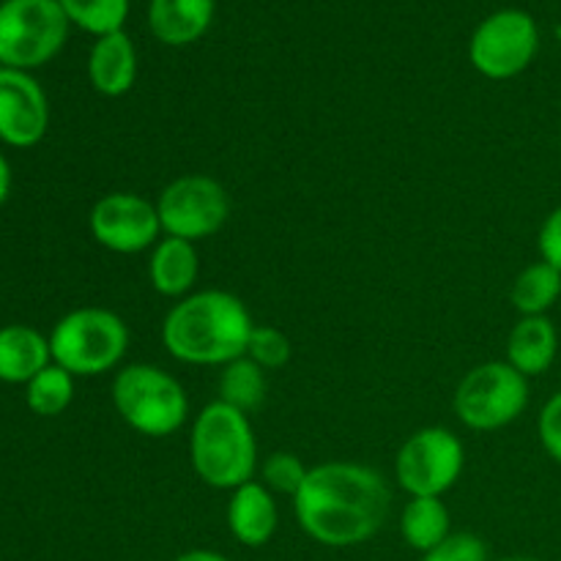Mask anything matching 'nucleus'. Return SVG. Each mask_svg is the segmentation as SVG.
<instances>
[{
    "instance_id": "39448f33",
    "label": "nucleus",
    "mask_w": 561,
    "mask_h": 561,
    "mask_svg": "<svg viewBox=\"0 0 561 561\" xmlns=\"http://www.w3.org/2000/svg\"><path fill=\"white\" fill-rule=\"evenodd\" d=\"M113 405L131 431L148 438L173 436L190 420V398L179 378L146 362L115 373Z\"/></svg>"
},
{
    "instance_id": "7ed1b4c3",
    "label": "nucleus",
    "mask_w": 561,
    "mask_h": 561,
    "mask_svg": "<svg viewBox=\"0 0 561 561\" xmlns=\"http://www.w3.org/2000/svg\"><path fill=\"white\" fill-rule=\"evenodd\" d=\"M190 460L214 491H236L255 480L261 460L250 416L222 400L203 405L190 433Z\"/></svg>"
},
{
    "instance_id": "9b49d317",
    "label": "nucleus",
    "mask_w": 561,
    "mask_h": 561,
    "mask_svg": "<svg viewBox=\"0 0 561 561\" xmlns=\"http://www.w3.org/2000/svg\"><path fill=\"white\" fill-rule=\"evenodd\" d=\"M88 228L99 247L118 255L151 252L162 239L157 203L137 192H110L99 197L88 214Z\"/></svg>"
},
{
    "instance_id": "a878e982",
    "label": "nucleus",
    "mask_w": 561,
    "mask_h": 561,
    "mask_svg": "<svg viewBox=\"0 0 561 561\" xmlns=\"http://www.w3.org/2000/svg\"><path fill=\"white\" fill-rule=\"evenodd\" d=\"M422 561H491L488 559L485 542L480 540L471 531H458V535H449L442 546H436L433 551L422 553Z\"/></svg>"
},
{
    "instance_id": "f8f14e48",
    "label": "nucleus",
    "mask_w": 561,
    "mask_h": 561,
    "mask_svg": "<svg viewBox=\"0 0 561 561\" xmlns=\"http://www.w3.org/2000/svg\"><path fill=\"white\" fill-rule=\"evenodd\" d=\"M49 129V102L36 77L0 66V140L33 148Z\"/></svg>"
},
{
    "instance_id": "f3484780",
    "label": "nucleus",
    "mask_w": 561,
    "mask_h": 561,
    "mask_svg": "<svg viewBox=\"0 0 561 561\" xmlns=\"http://www.w3.org/2000/svg\"><path fill=\"white\" fill-rule=\"evenodd\" d=\"M559 351L557 327L548 316H526L507 337V362L526 378L551 370Z\"/></svg>"
},
{
    "instance_id": "b1692460",
    "label": "nucleus",
    "mask_w": 561,
    "mask_h": 561,
    "mask_svg": "<svg viewBox=\"0 0 561 561\" xmlns=\"http://www.w3.org/2000/svg\"><path fill=\"white\" fill-rule=\"evenodd\" d=\"M261 471V482L272 493H285V496L294 499L299 493L301 482L307 477V466L301 463L299 455L294 453H272L263 458V463L257 466Z\"/></svg>"
},
{
    "instance_id": "4be33fe9",
    "label": "nucleus",
    "mask_w": 561,
    "mask_h": 561,
    "mask_svg": "<svg viewBox=\"0 0 561 561\" xmlns=\"http://www.w3.org/2000/svg\"><path fill=\"white\" fill-rule=\"evenodd\" d=\"M71 400H75V376L55 362L25 383V403L36 416L64 414Z\"/></svg>"
},
{
    "instance_id": "20e7f679",
    "label": "nucleus",
    "mask_w": 561,
    "mask_h": 561,
    "mask_svg": "<svg viewBox=\"0 0 561 561\" xmlns=\"http://www.w3.org/2000/svg\"><path fill=\"white\" fill-rule=\"evenodd\" d=\"M129 348V327L107 307H80L60 318L49 332L53 362L75 378L115 370Z\"/></svg>"
},
{
    "instance_id": "2f4dec72",
    "label": "nucleus",
    "mask_w": 561,
    "mask_h": 561,
    "mask_svg": "<svg viewBox=\"0 0 561 561\" xmlns=\"http://www.w3.org/2000/svg\"><path fill=\"white\" fill-rule=\"evenodd\" d=\"M559 151H561V142H559Z\"/></svg>"
},
{
    "instance_id": "f257e3e1",
    "label": "nucleus",
    "mask_w": 561,
    "mask_h": 561,
    "mask_svg": "<svg viewBox=\"0 0 561 561\" xmlns=\"http://www.w3.org/2000/svg\"><path fill=\"white\" fill-rule=\"evenodd\" d=\"M392 493L376 469L348 460L312 466L294 496L299 529L327 548H354L387 524Z\"/></svg>"
},
{
    "instance_id": "412c9836",
    "label": "nucleus",
    "mask_w": 561,
    "mask_h": 561,
    "mask_svg": "<svg viewBox=\"0 0 561 561\" xmlns=\"http://www.w3.org/2000/svg\"><path fill=\"white\" fill-rule=\"evenodd\" d=\"M217 400L244 411V414L261 409V403L266 400V370L261 365H255L250 356L233 359L219 373Z\"/></svg>"
},
{
    "instance_id": "c85d7f7f",
    "label": "nucleus",
    "mask_w": 561,
    "mask_h": 561,
    "mask_svg": "<svg viewBox=\"0 0 561 561\" xmlns=\"http://www.w3.org/2000/svg\"><path fill=\"white\" fill-rule=\"evenodd\" d=\"M173 561H230L225 553L211 551V548H192V551L179 553Z\"/></svg>"
},
{
    "instance_id": "f03ea898",
    "label": "nucleus",
    "mask_w": 561,
    "mask_h": 561,
    "mask_svg": "<svg viewBox=\"0 0 561 561\" xmlns=\"http://www.w3.org/2000/svg\"><path fill=\"white\" fill-rule=\"evenodd\" d=\"M252 329V312L239 296L208 288L175 301L159 334L173 359L197 367H225L247 356Z\"/></svg>"
},
{
    "instance_id": "5701e85b",
    "label": "nucleus",
    "mask_w": 561,
    "mask_h": 561,
    "mask_svg": "<svg viewBox=\"0 0 561 561\" xmlns=\"http://www.w3.org/2000/svg\"><path fill=\"white\" fill-rule=\"evenodd\" d=\"M58 3L69 22L96 38L124 31V22L129 16V0H58Z\"/></svg>"
},
{
    "instance_id": "c756f323",
    "label": "nucleus",
    "mask_w": 561,
    "mask_h": 561,
    "mask_svg": "<svg viewBox=\"0 0 561 561\" xmlns=\"http://www.w3.org/2000/svg\"><path fill=\"white\" fill-rule=\"evenodd\" d=\"M9 195H11V164L9 159L3 157V151H0V206L9 201Z\"/></svg>"
},
{
    "instance_id": "4468645a",
    "label": "nucleus",
    "mask_w": 561,
    "mask_h": 561,
    "mask_svg": "<svg viewBox=\"0 0 561 561\" xmlns=\"http://www.w3.org/2000/svg\"><path fill=\"white\" fill-rule=\"evenodd\" d=\"M197 274H201V255L197 247L186 239L162 236L148 255V279L151 288L164 299H184L195 294Z\"/></svg>"
},
{
    "instance_id": "7c9ffc66",
    "label": "nucleus",
    "mask_w": 561,
    "mask_h": 561,
    "mask_svg": "<svg viewBox=\"0 0 561 561\" xmlns=\"http://www.w3.org/2000/svg\"><path fill=\"white\" fill-rule=\"evenodd\" d=\"M499 561H542V559H535V557H504Z\"/></svg>"
},
{
    "instance_id": "aec40b11",
    "label": "nucleus",
    "mask_w": 561,
    "mask_h": 561,
    "mask_svg": "<svg viewBox=\"0 0 561 561\" xmlns=\"http://www.w3.org/2000/svg\"><path fill=\"white\" fill-rule=\"evenodd\" d=\"M559 296L561 272L546 261H537L531 263V266H526L524 272L515 277L513 290H510V299H513V307L520 312V318L548 316V310L557 305Z\"/></svg>"
},
{
    "instance_id": "a211bd4d",
    "label": "nucleus",
    "mask_w": 561,
    "mask_h": 561,
    "mask_svg": "<svg viewBox=\"0 0 561 561\" xmlns=\"http://www.w3.org/2000/svg\"><path fill=\"white\" fill-rule=\"evenodd\" d=\"M53 365L49 337L25 323H9L0 329V381L27 383L33 376Z\"/></svg>"
},
{
    "instance_id": "ddd939ff",
    "label": "nucleus",
    "mask_w": 561,
    "mask_h": 561,
    "mask_svg": "<svg viewBox=\"0 0 561 561\" xmlns=\"http://www.w3.org/2000/svg\"><path fill=\"white\" fill-rule=\"evenodd\" d=\"M225 518H228V529L236 542L247 548H263L277 535V499L261 480H252L230 491L228 515Z\"/></svg>"
},
{
    "instance_id": "dca6fc26",
    "label": "nucleus",
    "mask_w": 561,
    "mask_h": 561,
    "mask_svg": "<svg viewBox=\"0 0 561 561\" xmlns=\"http://www.w3.org/2000/svg\"><path fill=\"white\" fill-rule=\"evenodd\" d=\"M217 0H151L148 27L168 47H186L211 27Z\"/></svg>"
},
{
    "instance_id": "cd10ccee",
    "label": "nucleus",
    "mask_w": 561,
    "mask_h": 561,
    "mask_svg": "<svg viewBox=\"0 0 561 561\" xmlns=\"http://www.w3.org/2000/svg\"><path fill=\"white\" fill-rule=\"evenodd\" d=\"M537 250H540V261L551 263L561 272V206L553 208L542 222L540 236H537Z\"/></svg>"
},
{
    "instance_id": "bb28decb",
    "label": "nucleus",
    "mask_w": 561,
    "mask_h": 561,
    "mask_svg": "<svg viewBox=\"0 0 561 561\" xmlns=\"http://www.w3.org/2000/svg\"><path fill=\"white\" fill-rule=\"evenodd\" d=\"M537 433H540L542 449L561 466V392L548 398V403L542 405Z\"/></svg>"
},
{
    "instance_id": "2eb2a0df",
    "label": "nucleus",
    "mask_w": 561,
    "mask_h": 561,
    "mask_svg": "<svg viewBox=\"0 0 561 561\" xmlns=\"http://www.w3.org/2000/svg\"><path fill=\"white\" fill-rule=\"evenodd\" d=\"M88 80L93 91L107 99H118L131 91L137 80V53L124 31L96 38L88 55Z\"/></svg>"
},
{
    "instance_id": "6e6552de",
    "label": "nucleus",
    "mask_w": 561,
    "mask_h": 561,
    "mask_svg": "<svg viewBox=\"0 0 561 561\" xmlns=\"http://www.w3.org/2000/svg\"><path fill=\"white\" fill-rule=\"evenodd\" d=\"M466 466V447L449 427L433 425L411 433L394 458V480L414 496L442 499L458 485Z\"/></svg>"
},
{
    "instance_id": "393cba45",
    "label": "nucleus",
    "mask_w": 561,
    "mask_h": 561,
    "mask_svg": "<svg viewBox=\"0 0 561 561\" xmlns=\"http://www.w3.org/2000/svg\"><path fill=\"white\" fill-rule=\"evenodd\" d=\"M247 356L263 370H279L290 362V340L279 332L277 327H257L252 329Z\"/></svg>"
},
{
    "instance_id": "423d86ee",
    "label": "nucleus",
    "mask_w": 561,
    "mask_h": 561,
    "mask_svg": "<svg viewBox=\"0 0 561 561\" xmlns=\"http://www.w3.org/2000/svg\"><path fill=\"white\" fill-rule=\"evenodd\" d=\"M69 38V16L58 0L0 3V66L31 71L49 64Z\"/></svg>"
},
{
    "instance_id": "1a4fd4ad",
    "label": "nucleus",
    "mask_w": 561,
    "mask_h": 561,
    "mask_svg": "<svg viewBox=\"0 0 561 561\" xmlns=\"http://www.w3.org/2000/svg\"><path fill=\"white\" fill-rule=\"evenodd\" d=\"M540 49V27L529 11L502 9L485 16L471 33L469 60L488 80L524 75Z\"/></svg>"
},
{
    "instance_id": "6ab92c4d",
    "label": "nucleus",
    "mask_w": 561,
    "mask_h": 561,
    "mask_svg": "<svg viewBox=\"0 0 561 561\" xmlns=\"http://www.w3.org/2000/svg\"><path fill=\"white\" fill-rule=\"evenodd\" d=\"M449 535H453V515L442 499L414 496L400 513V537L414 551H433Z\"/></svg>"
},
{
    "instance_id": "9d476101",
    "label": "nucleus",
    "mask_w": 561,
    "mask_h": 561,
    "mask_svg": "<svg viewBox=\"0 0 561 561\" xmlns=\"http://www.w3.org/2000/svg\"><path fill=\"white\" fill-rule=\"evenodd\" d=\"M157 211L164 236L197 244L225 228L230 217V195L211 175H179L159 192Z\"/></svg>"
},
{
    "instance_id": "0eeeda50",
    "label": "nucleus",
    "mask_w": 561,
    "mask_h": 561,
    "mask_svg": "<svg viewBox=\"0 0 561 561\" xmlns=\"http://www.w3.org/2000/svg\"><path fill=\"white\" fill-rule=\"evenodd\" d=\"M529 405V378L507 359L477 365L455 392V414L469 431L491 433L513 425Z\"/></svg>"
}]
</instances>
